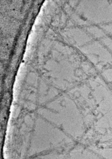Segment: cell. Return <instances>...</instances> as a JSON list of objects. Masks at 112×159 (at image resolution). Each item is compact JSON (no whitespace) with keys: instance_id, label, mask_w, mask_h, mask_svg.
<instances>
[{"instance_id":"obj_1","label":"cell","mask_w":112,"mask_h":159,"mask_svg":"<svg viewBox=\"0 0 112 159\" xmlns=\"http://www.w3.org/2000/svg\"><path fill=\"white\" fill-rule=\"evenodd\" d=\"M73 91L74 101L83 116L85 125L94 122L96 105L88 83L84 82L75 86Z\"/></svg>"},{"instance_id":"obj_2","label":"cell","mask_w":112,"mask_h":159,"mask_svg":"<svg viewBox=\"0 0 112 159\" xmlns=\"http://www.w3.org/2000/svg\"><path fill=\"white\" fill-rule=\"evenodd\" d=\"M107 46L112 52V39L107 37L105 39Z\"/></svg>"}]
</instances>
